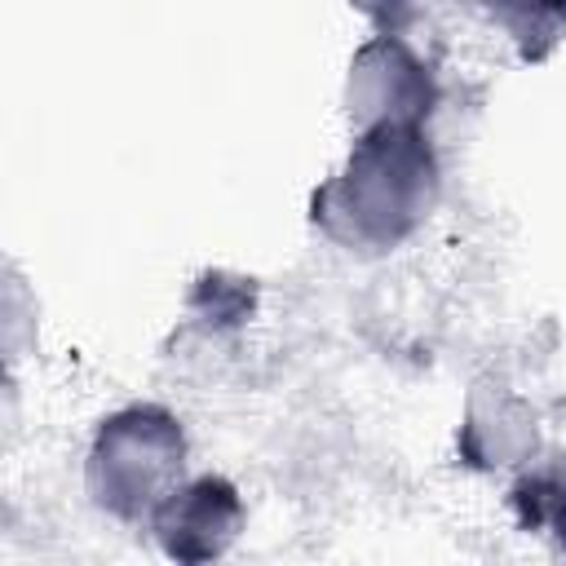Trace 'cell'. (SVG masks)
<instances>
[{
    "instance_id": "1",
    "label": "cell",
    "mask_w": 566,
    "mask_h": 566,
    "mask_svg": "<svg viewBox=\"0 0 566 566\" xmlns=\"http://www.w3.org/2000/svg\"><path fill=\"white\" fill-rule=\"evenodd\" d=\"M526 526H548L562 548H566V455H557L544 473L526 478L517 491H513Z\"/></svg>"
},
{
    "instance_id": "2",
    "label": "cell",
    "mask_w": 566,
    "mask_h": 566,
    "mask_svg": "<svg viewBox=\"0 0 566 566\" xmlns=\"http://www.w3.org/2000/svg\"><path fill=\"white\" fill-rule=\"evenodd\" d=\"M491 4L500 9V18H504L522 40L548 35V31H557V27L566 22V0H491Z\"/></svg>"
}]
</instances>
